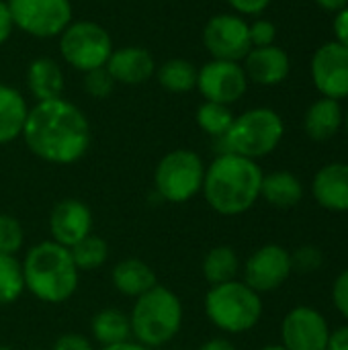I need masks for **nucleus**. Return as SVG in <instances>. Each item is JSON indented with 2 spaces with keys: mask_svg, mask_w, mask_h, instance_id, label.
Wrapping results in <instances>:
<instances>
[{
  "mask_svg": "<svg viewBox=\"0 0 348 350\" xmlns=\"http://www.w3.org/2000/svg\"><path fill=\"white\" fill-rule=\"evenodd\" d=\"M33 156L43 162L76 164L90 148V123L74 103L53 98L29 107L21 135Z\"/></svg>",
  "mask_w": 348,
  "mask_h": 350,
  "instance_id": "obj_1",
  "label": "nucleus"
},
{
  "mask_svg": "<svg viewBox=\"0 0 348 350\" xmlns=\"http://www.w3.org/2000/svg\"><path fill=\"white\" fill-rule=\"evenodd\" d=\"M263 168L256 160L224 152L209 166H205L203 197L207 205L226 217L250 211L260 199Z\"/></svg>",
  "mask_w": 348,
  "mask_h": 350,
  "instance_id": "obj_2",
  "label": "nucleus"
},
{
  "mask_svg": "<svg viewBox=\"0 0 348 350\" xmlns=\"http://www.w3.org/2000/svg\"><path fill=\"white\" fill-rule=\"evenodd\" d=\"M21 265L25 291L43 304L59 306L68 301L78 289L80 271L72 260L70 248L53 240L31 246Z\"/></svg>",
  "mask_w": 348,
  "mask_h": 350,
  "instance_id": "obj_3",
  "label": "nucleus"
},
{
  "mask_svg": "<svg viewBox=\"0 0 348 350\" xmlns=\"http://www.w3.org/2000/svg\"><path fill=\"white\" fill-rule=\"evenodd\" d=\"M129 322L135 342L148 349L164 347L183 328V301L172 289L156 285L133 301Z\"/></svg>",
  "mask_w": 348,
  "mask_h": 350,
  "instance_id": "obj_4",
  "label": "nucleus"
},
{
  "mask_svg": "<svg viewBox=\"0 0 348 350\" xmlns=\"http://www.w3.org/2000/svg\"><path fill=\"white\" fill-rule=\"evenodd\" d=\"M205 316L226 334H244L263 318L260 293L238 279L213 285L205 295Z\"/></svg>",
  "mask_w": 348,
  "mask_h": 350,
  "instance_id": "obj_5",
  "label": "nucleus"
},
{
  "mask_svg": "<svg viewBox=\"0 0 348 350\" xmlns=\"http://www.w3.org/2000/svg\"><path fill=\"white\" fill-rule=\"evenodd\" d=\"M285 135V123L281 115L269 107L248 109L234 117L230 131L224 137L226 152L260 160L273 154Z\"/></svg>",
  "mask_w": 348,
  "mask_h": 350,
  "instance_id": "obj_6",
  "label": "nucleus"
},
{
  "mask_svg": "<svg viewBox=\"0 0 348 350\" xmlns=\"http://www.w3.org/2000/svg\"><path fill=\"white\" fill-rule=\"evenodd\" d=\"M205 164L195 150L178 148L160 158L154 170V187L158 195L174 205L189 203L203 189Z\"/></svg>",
  "mask_w": 348,
  "mask_h": 350,
  "instance_id": "obj_7",
  "label": "nucleus"
},
{
  "mask_svg": "<svg viewBox=\"0 0 348 350\" xmlns=\"http://www.w3.org/2000/svg\"><path fill=\"white\" fill-rule=\"evenodd\" d=\"M113 49L109 31L94 21H72L59 35L62 59L82 74L105 68Z\"/></svg>",
  "mask_w": 348,
  "mask_h": 350,
  "instance_id": "obj_8",
  "label": "nucleus"
},
{
  "mask_svg": "<svg viewBox=\"0 0 348 350\" xmlns=\"http://www.w3.org/2000/svg\"><path fill=\"white\" fill-rule=\"evenodd\" d=\"M12 25L37 39L59 37L72 23L70 0H6Z\"/></svg>",
  "mask_w": 348,
  "mask_h": 350,
  "instance_id": "obj_9",
  "label": "nucleus"
},
{
  "mask_svg": "<svg viewBox=\"0 0 348 350\" xmlns=\"http://www.w3.org/2000/svg\"><path fill=\"white\" fill-rule=\"evenodd\" d=\"M203 45L211 59L242 62L252 49L246 18L230 12L211 16L203 27Z\"/></svg>",
  "mask_w": 348,
  "mask_h": 350,
  "instance_id": "obj_10",
  "label": "nucleus"
},
{
  "mask_svg": "<svg viewBox=\"0 0 348 350\" xmlns=\"http://www.w3.org/2000/svg\"><path fill=\"white\" fill-rule=\"evenodd\" d=\"M293 273L291 252L281 244H265L256 248L242 267L244 283L256 293H271L285 285Z\"/></svg>",
  "mask_w": 348,
  "mask_h": 350,
  "instance_id": "obj_11",
  "label": "nucleus"
},
{
  "mask_svg": "<svg viewBox=\"0 0 348 350\" xmlns=\"http://www.w3.org/2000/svg\"><path fill=\"white\" fill-rule=\"evenodd\" d=\"M197 90L201 92L203 100L232 107L246 94L248 78L240 62L209 59L199 68Z\"/></svg>",
  "mask_w": 348,
  "mask_h": 350,
  "instance_id": "obj_12",
  "label": "nucleus"
},
{
  "mask_svg": "<svg viewBox=\"0 0 348 350\" xmlns=\"http://www.w3.org/2000/svg\"><path fill=\"white\" fill-rule=\"evenodd\" d=\"M330 326L322 312L297 306L281 322V347L285 350H326Z\"/></svg>",
  "mask_w": 348,
  "mask_h": 350,
  "instance_id": "obj_13",
  "label": "nucleus"
},
{
  "mask_svg": "<svg viewBox=\"0 0 348 350\" xmlns=\"http://www.w3.org/2000/svg\"><path fill=\"white\" fill-rule=\"evenodd\" d=\"M312 80L316 90L334 100L348 98V47L338 41L320 45L312 55Z\"/></svg>",
  "mask_w": 348,
  "mask_h": 350,
  "instance_id": "obj_14",
  "label": "nucleus"
},
{
  "mask_svg": "<svg viewBox=\"0 0 348 350\" xmlns=\"http://www.w3.org/2000/svg\"><path fill=\"white\" fill-rule=\"evenodd\" d=\"M49 234L51 240L72 248L80 240L92 234V211L80 199H62L53 205L49 213Z\"/></svg>",
  "mask_w": 348,
  "mask_h": 350,
  "instance_id": "obj_15",
  "label": "nucleus"
},
{
  "mask_svg": "<svg viewBox=\"0 0 348 350\" xmlns=\"http://www.w3.org/2000/svg\"><path fill=\"white\" fill-rule=\"evenodd\" d=\"M242 68L248 82L252 80L260 86H277L287 80L291 72V59L289 53L277 45L252 47L242 59Z\"/></svg>",
  "mask_w": 348,
  "mask_h": 350,
  "instance_id": "obj_16",
  "label": "nucleus"
},
{
  "mask_svg": "<svg viewBox=\"0 0 348 350\" xmlns=\"http://www.w3.org/2000/svg\"><path fill=\"white\" fill-rule=\"evenodd\" d=\"M105 68L109 70V74L117 84H125V86L144 84L156 74L154 55L139 45H125L113 49Z\"/></svg>",
  "mask_w": 348,
  "mask_h": 350,
  "instance_id": "obj_17",
  "label": "nucleus"
},
{
  "mask_svg": "<svg viewBox=\"0 0 348 350\" xmlns=\"http://www.w3.org/2000/svg\"><path fill=\"white\" fill-rule=\"evenodd\" d=\"M314 201L332 213H348V162L322 166L312 180Z\"/></svg>",
  "mask_w": 348,
  "mask_h": 350,
  "instance_id": "obj_18",
  "label": "nucleus"
},
{
  "mask_svg": "<svg viewBox=\"0 0 348 350\" xmlns=\"http://www.w3.org/2000/svg\"><path fill=\"white\" fill-rule=\"evenodd\" d=\"M27 88L37 103L64 98L66 78L62 66L53 57H35L27 68Z\"/></svg>",
  "mask_w": 348,
  "mask_h": 350,
  "instance_id": "obj_19",
  "label": "nucleus"
},
{
  "mask_svg": "<svg viewBox=\"0 0 348 350\" xmlns=\"http://www.w3.org/2000/svg\"><path fill=\"white\" fill-rule=\"evenodd\" d=\"M345 123V111L338 100L334 98H318L310 105L304 117V129L310 139L314 142H328L332 139Z\"/></svg>",
  "mask_w": 348,
  "mask_h": 350,
  "instance_id": "obj_20",
  "label": "nucleus"
},
{
  "mask_svg": "<svg viewBox=\"0 0 348 350\" xmlns=\"http://www.w3.org/2000/svg\"><path fill=\"white\" fill-rule=\"evenodd\" d=\"M111 283L121 295L137 299L139 295H144L146 291L156 287L158 279H156L154 269L148 262H144L139 258H125L113 267Z\"/></svg>",
  "mask_w": 348,
  "mask_h": 350,
  "instance_id": "obj_21",
  "label": "nucleus"
},
{
  "mask_svg": "<svg viewBox=\"0 0 348 350\" xmlns=\"http://www.w3.org/2000/svg\"><path fill=\"white\" fill-rule=\"evenodd\" d=\"M260 199L275 209H293L304 199V185L293 172L275 170L263 176Z\"/></svg>",
  "mask_w": 348,
  "mask_h": 350,
  "instance_id": "obj_22",
  "label": "nucleus"
},
{
  "mask_svg": "<svg viewBox=\"0 0 348 350\" xmlns=\"http://www.w3.org/2000/svg\"><path fill=\"white\" fill-rule=\"evenodd\" d=\"M29 105L25 96L16 88L0 84V146H6L23 135Z\"/></svg>",
  "mask_w": 348,
  "mask_h": 350,
  "instance_id": "obj_23",
  "label": "nucleus"
},
{
  "mask_svg": "<svg viewBox=\"0 0 348 350\" xmlns=\"http://www.w3.org/2000/svg\"><path fill=\"white\" fill-rule=\"evenodd\" d=\"M90 332L101 347H111L131 340V322L125 312L107 308L94 314L90 322Z\"/></svg>",
  "mask_w": 348,
  "mask_h": 350,
  "instance_id": "obj_24",
  "label": "nucleus"
},
{
  "mask_svg": "<svg viewBox=\"0 0 348 350\" xmlns=\"http://www.w3.org/2000/svg\"><path fill=\"white\" fill-rule=\"evenodd\" d=\"M197 74L199 68L185 57H170L156 66L158 84L172 94H185L197 88Z\"/></svg>",
  "mask_w": 348,
  "mask_h": 350,
  "instance_id": "obj_25",
  "label": "nucleus"
},
{
  "mask_svg": "<svg viewBox=\"0 0 348 350\" xmlns=\"http://www.w3.org/2000/svg\"><path fill=\"white\" fill-rule=\"evenodd\" d=\"M240 258L236 254V250L232 246H213L201 265L203 277L205 281L213 287V285H222L228 281H234L240 273Z\"/></svg>",
  "mask_w": 348,
  "mask_h": 350,
  "instance_id": "obj_26",
  "label": "nucleus"
},
{
  "mask_svg": "<svg viewBox=\"0 0 348 350\" xmlns=\"http://www.w3.org/2000/svg\"><path fill=\"white\" fill-rule=\"evenodd\" d=\"M234 111L230 105H222V103H211V100H203L197 109V125L211 137L224 139L226 133L230 131L232 123H234Z\"/></svg>",
  "mask_w": 348,
  "mask_h": 350,
  "instance_id": "obj_27",
  "label": "nucleus"
},
{
  "mask_svg": "<svg viewBox=\"0 0 348 350\" xmlns=\"http://www.w3.org/2000/svg\"><path fill=\"white\" fill-rule=\"evenodd\" d=\"M70 254H72V260L80 273H90V271H96L98 267H103L107 262L109 244L101 236L90 234L84 240H80L78 244H74L70 248Z\"/></svg>",
  "mask_w": 348,
  "mask_h": 350,
  "instance_id": "obj_28",
  "label": "nucleus"
},
{
  "mask_svg": "<svg viewBox=\"0 0 348 350\" xmlns=\"http://www.w3.org/2000/svg\"><path fill=\"white\" fill-rule=\"evenodd\" d=\"M25 293L23 265L16 256L0 254V306H10L18 301Z\"/></svg>",
  "mask_w": 348,
  "mask_h": 350,
  "instance_id": "obj_29",
  "label": "nucleus"
},
{
  "mask_svg": "<svg viewBox=\"0 0 348 350\" xmlns=\"http://www.w3.org/2000/svg\"><path fill=\"white\" fill-rule=\"evenodd\" d=\"M25 232L21 221L10 213H0V254L16 256L23 248Z\"/></svg>",
  "mask_w": 348,
  "mask_h": 350,
  "instance_id": "obj_30",
  "label": "nucleus"
},
{
  "mask_svg": "<svg viewBox=\"0 0 348 350\" xmlns=\"http://www.w3.org/2000/svg\"><path fill=\"white\" fill-rule=\"evenodd\" d=\"M115 86H117V82L113 80V76L109 74L107 68H96V70L84 72L82 88L92 98H109L113 94Z\"/></svg>",
  "mask_w": 348,
  "mask_h": 350,
  "instance_id": "obj_31",
  "label": "nucleus"
},
{
  "mask_svg": "<svg viewBox=\"0 0 348 350\" xmlns=\"http://www.w3.org/2000/svg\"><path fill=\"white\" fill-rule=\"evenodd\" d=\"M291 262H293V271L297 269L302 273H314L324 262V254L316 246H302L295 252H291Z\"/></svg>",
  "mask_w": 348,
  "mask_h": 350,
  "instance_id": "obj_32",
  "label": "nucleus"
},
{
  "mask_svg": "<svg viewBox=\"0 0 348 350\" xmlns=\"http://www.w3.org/2000/svg\"><path fill=\"white\" fill-rule=\"evenodd\" d=\"M248 33H250V43H252V47L275 45L277 27H275V23L269 21V18H256L254 23H250V25H248Z\"/></svg>",
  "mask_w": 348,
  "mask_h": 350,
  "instance_id": "obj_33",
  "label": "nucleus"
},
{
  "mask_svg": "<svg viewBox=\"0 0 348 350\" xmlns=\"http://www.w3.org/2000/svg\"><path fill=\"white\" fill-rule=\"evenodd\" d=\"M332 304L348 322V269H345L332 283Z\"/></svg>",
  "mask_w": 348,
  "mask_h": 350,
  "instance_id": "obj_34",
  "label": "nucleus"
},
{
  "mask_svg": "<svg viewBox=\"0 0 348 350\" xmlns=\"http://www.w3.org/2000/svg\"><path fill=\"white\" fill-rule=\"evenodd\" d=\"M51 350H96L92 347V342L78 334V332H68V334H62L55 342H53V349Z\"/></svg>",
  "mask_w": 348,
  "mask_h": 350,
  "instance_id": "obj_35",
  "label": "nucleus"
},
{
  "mask_svg": "<svg viewBox=\"0 0 348 350\" xmlns=\"http://www.w3.org/2000/svg\"><path fill=\"white\" fill-rule=\"evenodd\" d=\"M230 6H232V10L236 12V14H248V16H256V14H260V12H265L269 6H271V2L273 0H226Z\"/></svg>",
  "mask_w": 348,
  "mask_h": 350,
  "instance_id": "obj_36",
  "label": "nucleus"
},
{
  "mask_svg": "<svg viewBox=\"0 0 348 350\" xmlns=\"http://www.w3.org/2000/svg\"><path fill=\"white\" fill-rule=\"evenodd\" d=\"M334 37H336L334 41L348 47V6L338 10L334 16Z\"/></svg>",
  "mask_w": 348,
  "mask_h": 350,
  "instance_id": "obj_37",
  "label": "nucleus"
},
{
  "mask_svg": "<svg viewBox=\"0 0 348 350\" xmlns=\"http://www.w3.org/2000/svg\"><path fill=\"white\" fill-rule=\"evenodd\" d=\"M12 29H14V25H12V16H10V10H8V4H6V0H0V45L8 41Z\"/></svg>",
  "mask_w": 348,
  "mask_h": 350,
  "instance_id": "obj_38",
  "label": "nucleus"
},
{
  "mask_svg": "<svg viewBox=\"0 0 348 350\" xmlns=\"http://www.w3.org/2000/svg\"><path fill=\"white\" fill-rule=\"evenodd\" d=\"M326 350H348V324L336 328V330H330Z\"/></svg>",
  "mask_w": 348,
  "mask_h": 350,
  "instance_id": "obj_39",
  "label": "nucleus"
},
{
  "mask_svg": "<svg viewBox=\"0 0 348 350\" xmlns=\"http://www.w3.org/2000/svg\"><path fill=\"white\" fill-rule=\"evenodd\" d=\"M197 350H236V347L228 338H211V340L203 342Z\"/></svg>",
  "mask_w": 348,
  "mask_h": 350,
  "instance_id": "obj_40",
  "label": "nucleus"
},
{
  "mask_svg": "<svg viewBox=\"0 0 348 350\" xmlns=\"http://www.w3.org/2000/svg\"><path fill=\"white\" fill-rule=\"evenodd\" d=\"M320 8L328 10V12H338L345 6H348V0H314Z\"/></svg>",
  "mask_w": 348,
  "mask_h": 350,
  "instance_id": "obj_41",
  "label": "nucleus"
},
{
  "mask_svg": "<svg viewBox=\"0 0 348 350\" xmlns=\"http://www.w3.org/2000/svg\"><path fill=\"white\" fill-rule=\"evenodd\" d=\"M101 350H152L135 340H125V342H119V345H111V347H103Z\"/></svg>",
  "mask_w": 348,
  "mask_h": 350,
  "instance_id": "obj_42",
  "label": "nucleus"
},
{
  "mask_svg": "<svg viewBox=\"0 0 348 350\" xmlns=\"http://www.w3.org/2000/svg\"><path fill=\"white\" fill-rule=\"evenodd\" d=\"M258 350H285L281 345H269V347H263V349Z\"/></svg>",
  "mask_w": 348,
  "mask_h": 350,
  "instance_id": "obj_43",
  "label": "nucleus"
},
{
  "mask_svg": "<svg viewBox=\"0 0 348 350\" xmlns=\"http://www.w3.org/2000/svg\"><path fill=\"white\" fill-rule=\"evenodd\" d=\"M343 125H345V129H347V135H348V111L345 113V123H343Z\"/></svg>",
  "mask_w": 348,
  "mask_h": 350,
  "instance_id": "obj_44",
  "label": "nucleus"
},
{
  "mask_svg": "<svg viewBox=\"0 0 348 350\" xmlns=\"http://www.w3.org/2000/svg\"><path fill=\"white\" fill-rule=\"evenodd\" d=\"M0 350H12V349H8V347H2V345H0Z\"/></svg>",
  "mask_w": 348,
  "mask_h": 350,
  "instance_id": "obj_45",
  "label": "nucleus"
},
{
  "mask_svg": "<svg viewBox=\"0 0 348 350\" xmlns=\"http://www.w3.org/2000/svg\"><path fill=\"white\" fill-rule=\"evenodd\" d=\"M27 350H43V349H27Z\"/></svg>",
  "mask_w": 348,
  "mask_h": 350,
  "instance_id": "obj_46",
  "label": "nucleus"
}]
</instances>
